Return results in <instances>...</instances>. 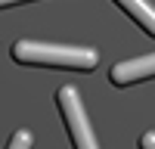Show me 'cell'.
<instances>
[{
    "label": "cell",
    "mask_w": 155,
    "mask_h": 149,
    "mask_svg": "<svg viewBox=\"0 0 155 149\" xmlns=\"http://www.w3.org/2000/svg\"><path fill=\"white\" fill-rule=\"evenodd\" d=\"M12 3H28V0H0V6H12Z\"/></svg>",
    "instance_id": "obj_7"
},
{
    "label": "cell",
    "mask_w": 155,
    "mask_h": 149,
    "mask_svg": "<svg viewBox=\"0 0 155 149\" xmlns=\"http://www.w3.org/2000/svg\"><path fill=\"white\" fill-rule=\"evenodd\" d=\"M109 78L115 87H127L134 81H143V78H155V53L149 56H137V59H124V62H115Z\"/></svg>",
    "instance_id": "obj_3"
},
{
    "label": "cell",
    "mask_w": 155,
    "mask_h": 149,
    "mask_svg": "<svg viewBox=\"0 0 155 149\" xmlns=\"http://www.w3.org/2000/svg\"><path fill=\"white\" fill-rule=\"evenodd\" d=\"M56 103H59V112H62V121H65V131L71 137L74 149H99L96 137H93V127H90V118H87V109L81 103V96L71 84L59 87L56 93Z\"/></svg>",
    "instance_id": "obj_2"
},
{
    "label": "cell",
    "mask_w": 155,
    "mask_h": 149,
    "mask_svg": "<svg viewBox=\"0 0 155 149\" xmlns=\"http://www.w3.org/2000/svg\"><path fill=\"white\" fill-rule=\"evenodd\" d=\"M140 149H155V131H149V134L140 137Z\"/></svg>",
    "instance_id": "obj_6"
},
{
    "label": "cell",
    "mask_w": 155,
    "mask_h": 149,
    "mask_svg": "<svg viewBox=\"0 0 155 149\" xmlns=\"http://www.w3.org/2000/svg\"><path fill=\"white\" fill-rule=\"evenodd\" d=\"M12 59L22 65H44V68H93L99 53L90 47H62V44H41V41H16Z\"/></svg>",
    "instance_id": "obj_1"
},
{
    "label": "cell",
    "mask_w": 155,
    "mask_h": 149,
    "mask_svg": "<svg viewBox=\"0 0 155 149\" xmlns=\"http://www.w3.org/2000/svg\"><path fill=\"white\" fill-rule=\"evenodd\" d=\"M31 140H34V137H31L28 131H16L6 149H31Z\"/></svg>",
    "instance_id": "obj_5"
},
{
    "label": "cell",
    "mask_w": 155,
    "mask_h": 149,
    "mask_svg": "<svg viewBox=\"0 0 155 149\" xmlns=\"http://www.w3.org/2000/svg\"><path fill=\"white\" fill-rule=\"evenodd\" d=\"M127 16H130L140 28H143L146 34H152L155 37V6H149L146 0H115Z\"/></svg>",
    "instance_id": "obj_4"
}]
</instances>
